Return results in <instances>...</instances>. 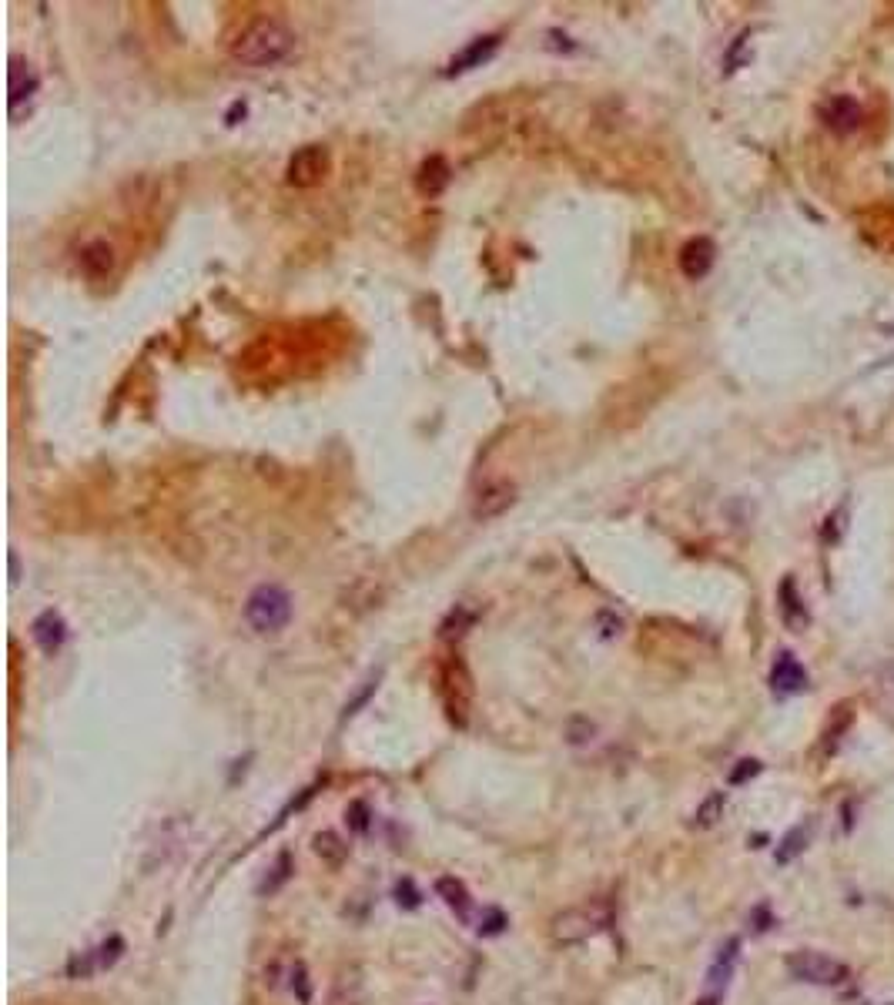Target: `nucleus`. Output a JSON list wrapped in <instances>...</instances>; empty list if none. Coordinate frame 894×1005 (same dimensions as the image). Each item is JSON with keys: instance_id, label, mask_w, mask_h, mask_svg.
I'll return each instance as SVG.
<instances>
[{"instance_id": "f257e3e1", "label": "nucleus", "mask_w": 894, "mask_h": 1005, "mask_svg": "<svg viewBox=\"0 0 894 1005\" xmlns=\"http://www.w3.org/2000/svg\"><path fill=\"white\" fill-rule=\"evenodd\" d=\"M228 54L245 67H278L295 54V34L275 17H255L232 37Z\"/></svg>"}, {"instance_id": "f03ea898", "label": "nucleus", "mask_w": 894, "mask_h": 1005, "mask_svg": "<svg viewBox=\"0 0 894 1005\" xmlns=\"http://www.w3.org/2000/svg\"><path fill=\"white\" fill-rule=\"evenodd\" d=\"M613 918H617V908L610 898H590V902H580L556 915L550 922V935L556 945H580L586 938L607 932Z\"/></svg>"}, {"instance_id": "7ed1b4c3", "label": "nucleus", "mask_w": 894, "mask_h": 1005, "mask_svg": "<svg viewBox=\"0 0 894 1005\" xmlns=\"http://www.w3.org/2000/svg\"><path fill=\"white\" fill-rule=\"evenodd\" d=\"M245 620L255 634L262 637H272V634H282L292 620V597H288L285 587L278 583H262L248 593L245 600Z\"/></svg>"}, {"instance_id": "20e7f679", "label": "nucleus", "mask_w": 894, "mask_h": 1005, "mask_svg": "<svg viewBox=\"0 0 894 1005\" xmlns=\"http://www.w3.org/2000/svg\"><path fill=\"white\" fill-rule=\"evenodd\" d=\"M787 972H791V979L804 982V985H821V989H838V985L851 982L848 965L831 959V955H824V952H811V949L787 955Z\"/></svg>"}, {"instance_id": "39448f33", "label": "nucleus", "mask_w": 894, "mask_h": 1005, "mask_svg": "<svg viewBox=\"0 0 894 1005\" xmlns=\"http://www.w3.org/2000/svg\"><path fill=\"white\" fill-rule=\"evenodd\" d=\"M439 691L442 701H446L449 721L463 727L469 721V707H473V677H469L466 664L459 657H449L439 670Z\"/></svg>"}, {"instance_id": "423d86ee", "label": "nucleus", "mask_w": 894, "mask_h": 1005, "mask_svg": "<svg viewBox=\"0 0 894 1005\" xmlns=\"http://www.w3.org/2000/svg\"><path fill=\"white\" fill-rule=\"evenodd\" d=\"M329 168H332L329 148H325V145H305V148H298L292 158H288L285 181L292 188H315V185H322V181H325Z\"/></svg>"}, {"instance_id": "0eeeda50", "label": "nucleus", "mask_w": 894, "mask_h": 1005, "mask_svg": "<svg viewBox=\"0 0 894 1005\" xmlns=\"http://www.w3.org/2000/svg\"><path fill=\"white\" fill-rule=\"evenodd\" d=\"M7 91H11V98L7 101H11V118L14 121L21 118L24 104H31L37 98V91H41V78H37L34 64L21 54H14L11 67H7Z\"/></svg>"}, {"instance_id": "6e6552de", "label": "nucleus", "mask_w": 894, "mask_h": 1005, "mask_svg": "<svg viewBox=\"0 0 894 1005\" xmlns=\"http://www.w3.org/2000/svg\"><path fill=\"white\" fill-rule=\"evenodd\" d=\"M737 955H740V942H737V938H730V942L724 945V949H720V955L714 959V965H710V972H707V995L697 1005H720L727 982H730V975H734Z\"/></svg>"}, {"instance_id": "1a4fd4ad", "label": "nucleus", "mask_w": 894, "mask_h": 1005, "mask_svg": "<svg viewBox=\"0 0 894 1005\" xmlns=\"http://www.w3.org/2000/svg\"><path fill=\"white\" fill-rule=\"evenodd\" d=\"M513 500H516V486L506 480H493V483L479 486V493L473 500V516L483 523L496 520V516H503L509 506H513Z\"/></svg>"}, {"instance_id": "9d476101", "label": "nucleus", "mask_w": 894, "mask_h": 1005, "mask_svg": "<svg viewBox=\"0 0 894 1005\" xmlns=\"http://www.w3.org/2000/svg\"><path fill=\"white\" fill-rule=\"evenodd\" d=\"M499 44H503V37H499V34L476 37V41H469L463 51H459L453 61H449L446 74H449V78H456V74L476 71V67H483L486 61H493V54L499 51Z\"/></svg>"}, {"instance_id": "9b49d317", "label": "nucleus", "mask_w": 894, "mask_h": 1005, "mask_svg": "<svg viewBox=\"0 0 894 1005\" xmlns=\"http://www.w3.org/2000/svg\"><path fill=\"white\" fill-rule=\"evenodd\" d=\"M714 255H717V248L710 238H690V242L680 248V272H684L690 282H700L710 268H714Z\"/></svg>"}, {"instance_id": "f8f14e48", "label": "nucleus", "mask_w": 894, "mask_h": 1005, "mask_svg": "<svg viewBox=\"0 0 894 1005\" xmlns=\"http://www.w3.org/2000/svg\"><path fill=\"white\" fill-rule=\"evenodd\" d=\"M807 687V670L797 664L794 654H781L774 660L771 667V691L777 697H791V694H801Z\"/></svg>"}, {"instance_id": "ddd939ff", "label": "nucleus", "mask_w": 894, "mask_h": 1005, "mask_svg": "<svg viewBox=\"0 0 894 1005\" xmlns=\"http://www.w3.org/2000/svg\"><path fill=\"white\" fill-rule=\"evenodd\" d=\"M31 637H34V644L41 647L47 657H54L57 650L64 647V640H67L64 617L57 614V610H44V614H37L34 624H31Z\"/></svg>"}, {"instance_id": "4468645a", "label": "nucleus", "mask_w": 894, "mask_h": 1005, "mask_svg": "<svg viewBox=\"0 0 894 1005\" xmlns=\"http://www.w3.org/2000/svg\"><path fill=\"white\" fill-rule=\"evenodd\" d=\"M821 121L828 124L831 131L851 134L861 124V104L854 101V98H848V94H838V98H831L821 108Z\"/></svg>"}, {"instance_id": "2eb2a0df", "label": "nucleus", "mask_w": 894, "mask_h": 1005, "mask_svg": "<svg viewBox=\"0 0 894 1005\" xmlns=\"http://www.w3.org/2000/svg\"><path fill=\"white\" fill-rule=\"evenodd\" d=\"M449 178H453V171H449L446 158L432 155L429 161H422V168H419V175H416V188L426 198H436V195H442V191L449 188Z\"/></svg>"}, {"instance_id": "dca6fc26", "label": "nucleus", "mask_w": 894, "mask_h": 1005, "mask_svg": "<svg viewBox=\"0 0 894 1005\" xmlns=\"http://www.w3.org/2000/svg\"><path fill=\"white\" fill-rule=\"evenodd\" d=\"M777 597H781V617H784V624L801 634V630L807 627V620H811V614H807L801 593H797V583L787 577L781 583V590H777Z\"/></svg>"}, {"instance_id": "f3484780", "label": "nucleus", "mask_w": 894, "mask_h": 1005, "mask_svg": "<svg viewBox=\"0 0 894 1005\" xmlns=\"http://www.w3.org/2000/svg\"><path fill=\"white\" fill-rule=\"evenodd\" d=\"M81 272L88 275V279H104V275H111V268H114V248L108 242H91V245H84L81 248Z\"/></svg>"}, {"instance_id": "a211bd4d", "label": "nucleus", "mask_w": 894, "mask_h": 1005, "mask_svg": "<svg viewBox=\"0 0 894 1005\" xmlns=\"http://www.w3.org/2000/svg\"><path fill=\"white\" fill-rule=\"evenodd\" d=\"M436 892L442 895V902L453 908L459 922H473V898H469L463 882H456V878H439Z\"/></svg>"}, {"instance_id": "6ab92c4d", "label": "nucleus", "mask_w": 894, "mask_h": 1005, "mask_svg": "<svg viewBox=\"0 0 894 1005\" xmlns=\"http://www.w3.org/2000/svg\"><path fill=\"white\" fill-rule=\"evenodd\" d=\"M312 848H315V855H319L329 868H339L342 861H345V855H349V845H345V841L335 835V831H319Z\"/></svg>"}, {"instance_id": "aec40b11", "label": "nucleus", "mask_w": 894, "mask_h": 1005, "mask_svg": "<svg viewBox=\"0 0 894 1005\" xmlns=\"http://www.w3.org/2000/svg\"><path fill=\"white\" fill-rule=\"evenodd\" d=\"M807 841H811V835H807V825H797V828L787 831L784 841H781V848H777V855H774L777 865H791V861L807 848Z\"/></svg>"}, {"instance_id": "412c9836", "label": "nucleus", "mask_w": 894, "mask_h": 1005, "mask_svg": "<svg viewBox=\"0 0 894 1005\" xmlns=\"http://www.w3.org/2000/svg\"><path fill=\"white\" fill-rule=\"evenodd\" d=\"M724 804H727L724 791L710 794V798H707V801H704V804H700V808H697V815H694V825H697V828H710V825H717V818L724 815Z\"/></svg>"}, {"instance_id": "4be33fe9", "label": "nucleus", "mask_w": 894, "mask_h": 1005, "mask_svg": "<svg viewBox=\"0 0 894 1005\" xmlns=\"http://www.w3.org/2000/svg\"><path fill=\"white\" fill-rule=\"evenodd\" d=\"M288 878H292V855H288V851H282V855H278V861H275V868H272V875H268L265 882H262V895H275L278 888L288 882Z\"/></svg>"}, {"instance_id": "5701e85b", "label": "nucleus", "mask_w": 894, "mask_h": 1005, "mask_svg": "<svg viewBox=\"0 0 894 1005\" xmlns=\"http://www.w3.org/2000/svg\"><path fill=\"white\" fill-rule=\"evenodd\" d=\"M469 624H473V614H466L463 607H459V610H453V614H449V620H446V624H442V640L463 637V634H466L463 627H469Z\"/></svg>"}, {"instance_id": "b1692460", "label": "nucleus", "mask_w": 894, "mask_h": 1005, "mask_svg": "<svg viewBox=\"0 0 894 1005\" xmlns=\"http://www.w3.org/2000/svg\"><path fill=\"white\" fill-rule=\"evenodd\" d=\"M506 925L509 918L499 908H483V915H479V935H499Z\"/></svg>"}, {"instance_id": "393cba45", "label": "nucleus", "mask_w": 894, "mask_h": 1005, "mask_svg": "<svg viewBox=\"0 0 894 1005\" xmlns=\"http://www.w3.org/2000/svg\"><path fill=\"white\" fill-rule=\"evenodd\" d=\"M345 821H349V828L355 831V835H365V831H369V804L352 801L349 811H345Z\"/></svg>"}, {"instance_id": "a878e982", "label": "nucleus", "mask_w": 894, "mask_h": 1005, "mask_svg": "<svg viewBox=\"0 0 894 1005\" xmlns=\"http://www.w3.org/2000/svg\"><path fill=\"white\" fill-rule=\"evenodd\" d=\"M596 630H600L603 640L620 637L623 634V617H617L613 610H600V614H596Z\"/></svg>"}, {"instance_id": "bb28decb", "label": "nucleus", "mask_w": 894, "mask_h": 1005, "mask_svg": "<svg viewBox=\"0 0 894 1005\" xmlns=\"http://www.w3.org/2000/svg\"><path fill=\"white\" fill-rule=\"evenodd\" d=\"M121 952H124V938L121 935H111L108 942L98 949V969H111L114 962L121 959Z\"/></svg>"}, {"instance_id": "cd10ccee", "label": "nucleus", "mask_w": 894, "mask_h": 1005, "mask_svg": "<svg viewBox=\"0 0 894 1005\" xmlns=\"http://www.w3.org/2000/svg\"><path fill=\"white\" fill-rule=\"evenodd\" d=\"M761 768H764V764H761V761H754V758L740 761L737 768L730 771V784H734V788H737V784H747L751 778H757V774H761Z\"/></svg>"}, {"instance_id": "c85d7f7f", "label": "nucleus", "mask_w": 894, "mask_h": 1005, "mask_svg": "<svg viewBox=\"0 0 894 1005\" xmlns=\"http://www.w3.org/2000/svg\"><path fill=\"white\" fill-rule=\"evenodd\" d=\"M396 902L406 905V908H416L422 902V895L416 892V885H412L409 878H402V882L396 885Z\"/></svg>"}, {"instance_id": "c756f323", "label": "nucleus", "mask_w": 894, "mask_h": 1005, "mask_svg": "<svg viewBox=\"0 0 894 1005\" xmlns=\"http://www.w3.org/2000/svg\"><path fill=\"white\" fill-rule=\"evenodd\" d=\"M292 989H298V999H302V1002H309V999H312L309 979H305V965H295V972H292Z\"/></svg>"}, {"instance_id": "7c9ffc66", "label": "nucleus", "mask_w": 894, "mask_h": 1005, "mask_svg": "<svg viewBox=\"0 0 894 1005\" xmlns=\"http://www.w3.org/2000/svg\"><path fill=\"white\" fill-rule=\"evenodd\" d=\"M747 37H751V34H740L737 37V41H734V47H730V51H727V71H737V64H740V54H744V47H747Z\"/></svg>"}, {"instance_id": "2f4dec72", "label": "nucleus", "mask_w": 894, "mask_h": 1005, "mask_svg": "<svg viewBox=\"0 0 894 1005\" xmlns=\"http://www.w3.org/2000/svg\"><path fill=\"white\" fill-rule=\"evenodd\" d=\"M372 691H376V681H369V684H365V687H362V694H359V697H355V701H352V704H345V717H352V714H355V707H359V704H365V701H369V694H372Z\"/></svg>"}, {"instance_id": "473e14b6", "label": "nucleus", "mask_w": 894, "mask_h": 1005, "mask_svg": "<svg viewBox=\"0 0 894 1005\" xmlns=\"http://www.w3.org/2000/svg\"><path fill=\"white\" fill-rule=\"evenodd\" d=\"M11 583H17V553H11Z\"/></svg>"}]
</instances>
